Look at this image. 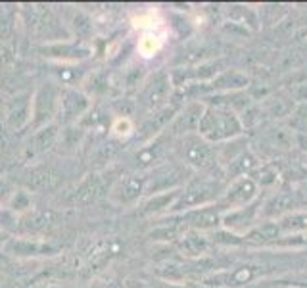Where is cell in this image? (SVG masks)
Returning <instances> with one entry per match:
<instances>
[{
	"label": "cell",
	"mask_w": 307,
	"mask_h": 288,
	"mask_svg": "<svg viewBox=\"0 0 307 288\" xmlns=\"http://www.w3.org/2000/svg\"><path fill=\"white\" fill-rule=\"evenodd\" d=\"M138 29H142V37L138 41V52L144 56V58H150L154 56L161 46L165 45V39H167V27L163 25V22L157 18V14H146V16H140L136 23H134Z\"/></svg>",
	"instance_id": "6da1fadb"
},
{
	"label": "cell",
	"mask_w": 307,
	"mask_h": 288,
	"mask_svg": "<svg viewBox=\"0 0 307 288\" xmlns=\"http://www.w3.org/2000/svg\"><path fill=\"white\" fill-rule=\"evenodd\" d=\"M111 131H113L115 134H119V136H127V134H131V131H132L131 119H127V117H119V119L113 123Z\"/></svg>",
	"instance_id": "7a4b0ae2"
}]
</instances>
